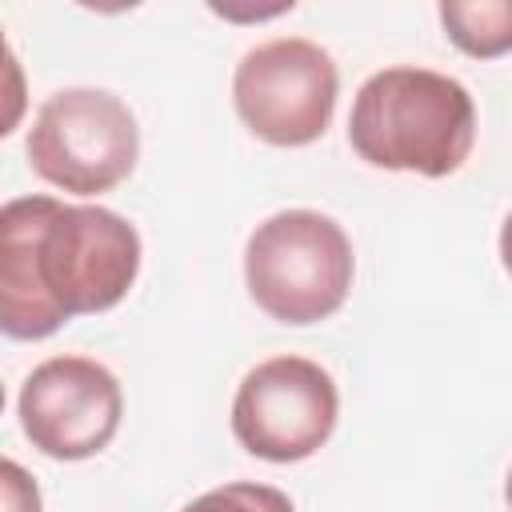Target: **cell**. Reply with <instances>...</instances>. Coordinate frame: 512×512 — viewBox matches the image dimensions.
I'll use <instances>...</instances> for the list:
<instances>
[{
	"label": "cell",
	"mask_w": 512,
	"mask_h": 512,
	"mask_svg": "<svg viewBox=\"0 0 512 512\" xmlns=\"http://www.w3.org/2000/svg\"><path fill=\"white\" fill-rule=\"evenodd\" d=\"M136 272V228L100 204L20 196L0 208V328L12 340H44L72 316L108 312Z\"/></svg>",
	"instance_id": "cell-1"
},
{
	"label": "cell",
	"mask_w": 512,
	"mask_h": 512,
	"mask_svg": "<svg viewBox=\"0 0 512 512\" xmlns=\"http://www.w3.org/2000/svg\"><path fill=\"white\" fill-rule=\"evenodd\" d=\"M348 144L376 168L452 176L476 144V104L444 72L384 68L352 100Z\"/></svg>",
	"instance_id": "cell-2"
},
{
	"label": "cell",
	"mask_w": 512,
	"mask_h": 512,
	"mask_svg": "<svg viewBox=\"0 0 512 512\" xmlns=\"http://www.w3.org/2000/svg\"><path fill=\"white\" fill-rule=\"evenodd\" d=\"M352 244L344 228L312 208L268 216L244 248L252 300L280 324H316L332 316L352 288Z\"/></svg>",
	"instance_id": "cell-3"
},
{
	"label": "cell",
	"mask_w": 512,
	"mask_h": 512,
	"mask_svg": "<svg viewBox=\"0 0 512 512\" xmlns=\"http://www.w3.org/2000/svg\"><path fill=\"white\" fill-rule=\"evenodd\" d=\"M24 152L40 180L76 196H100L136 168L140 128L120 96L64 88L40 104Z\"/></svg>",
	"instance_id": "cell-4"
},
{
	"label": "cell",
	"mask_w": 512,
	"mask_h": 512,
	"mask_svg": "<svg viewBox=\"0 0 512 512\" xmlns=\"http://www.w3.org/2000/svg\"><path fill=\"white\" fill-rule=\"evenodd\" d=\"M332 56L300 36H280L244 52L232 76L240 120L276 148H300L324 136L336 108Z\"/></svg>",
	"instance_id": "cell-5"
},
{
	"label": "cell",
	"mask_w": 512,
	"mask_h": 512,
	"mask_svg": "<svg viewBox=\"0 0 512 512\" xmlns=\"http://www.w3.org/2000/svg\"><path fill=\"white\" fill-rule=\"evenodd\" d=\"M340 396L332 376L304 356H272L256 364L232 400L236 440L272 464L320 452L336 428Z\"/></svg>",
	"instance_id": "cell-6"
},
{
	"label": "cell",
	"mask_w": 512,
	"mask_h": 512,
	"mask_svg": "<svg viewBox=\"0 0 512 512\" xmlns=\"http://www.w3.org/2000/svg\"><path fill=\"white\" fill-rule=\"evenodd\" d=\"M20 428L52 460H88L120 428L124 396L116 376L88 356H52L20 388Z\"/></svg>",
	"instance_id": "cell-7"
},
{
	"label": "cell",
	"mask_w": 512,
	"mask_h": 512,
	"mask_svg": "<svg viewBox=\"0 0 512 512\" xmlns=\"http://www.w3.org/2000/svg\"><path fill=\"white\" fill-rule=\"evenodd\" d=\"M440 24L464 56L496 60L512 52V0H444Z\"/></svg>",
	"instance_id": "cell-8"
},
{
	"label": "cell",
	"mask_w": 512,
	"mask_h": 512,
	"mask_svg": "<svg viewBox=\"0 0 512 512\" xmlns=\"http://www.w3.org/2000/svg\"><path fill=\"white\" fill-rule=\"evenodd\" d=\"M184 512H296L292 500L272 488V484H252V480H236L224 488L204 492L200 500H192Z\"/></svg>",
	"instance_id": "cell-9"
},
{
	"label": "cell",
	"mask_w": 512,
	"mask_h": 512,
	"mask_svg": "<svg viewBox=\"0 0 512 512\" xmlns=\"http://www.w3.org/2000/svg\"><path fill=\"white\" fill-rule=\"evenodd\" d=\"M0 488H4V512H40V492L16 460H4Z\"/></svg>",
	"instance_id": "cell-10"
},
{
	"label": "cell",
	"mask_w": 512,
	"mask_h": 512,
	"mask_svg": "<svg viewBox=\"0 0 512 512\" xmlns=\"http://www.w3.org/2000/svg\"><path fill=\"white\" fill-rule=\"evenodd\" d=\"M500 260H504V268L512 272V216H508L504 228H500Z\"/></svg>",
	"instance_id": "cell-11"
},
{
	"label": "cell",
	"mask_w": 512,
	"mask_h": 512,
	"mask_svg": "<svg viewBox=\"0 0 512 512\" xmlns=\"http://www.w3.org/2000/svg\"><path fill=\"white\" fill-rule=\"evenodd\" d=\"M504 496H508V508H512V472H508V484H504Z\"/></svg>",
	"instance_id": "cell-12"
}]
</instances>
